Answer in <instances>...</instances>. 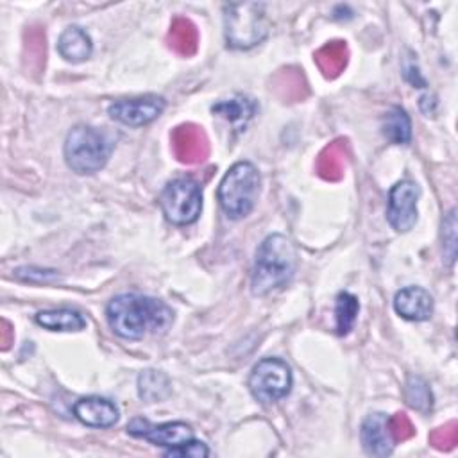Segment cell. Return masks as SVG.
I'll return each mask as SVG.
<instances>
[{"instance_id":"52a82bcc","label":"cell","mask_w":458,"mask_h":458,"mask_svg":"<svg viewBox=\"0 0 458 458\" xmlns=\"http://www.w3.org/2000/svg\"><path fill=\"white\" fill-rule=\"evenodd\" d=\"M292 381L290 365L281 358L268 356L254 365L249 376V390L254 399L270 404L290 394Z\"/></svg>"},{"instance_id":"2e32d148","label":"cell","mask_w":458,"mask_h":458,"mask_svg":"<svg viewBox=\"0 0 458 458\" xmlns=\"http://www.w3.org/2000/svg\"><path fill=\"white\" fill-rule=\"evenodd\" d=\"M211 111L218 116H222L224 120H227L229 123L233 125H245L254 111H256V102L249 97H242V95H236L233 98H227V100H220L216 102Z\"/></svg>"},{"instance_id":"ac0fdd59","label":"cell","mask_w":458,"mask_h":458,"mask_svg":"<svg viewBox=\"0 0 458 458\" xmlns=\"http://www.w3.org/2000/svg\"><path fill=\"white\" fill-rule=\"evenodd\" d=\"M360 311L358 299L349 292H340L336 295V306H335V318H336V335L345 336L352 329L356 317Z\"/></svg>"},{"instance_id":"7a4b0ae2","label":"cell","mask_w":458,"mask_h":458,"mask_svg":"<svg viewBox=\"0 0 458 458\" xmlns=\"http://www.w3.org/2000/svg\"><path fill=\"white\" fill-rule=\"evenodd\" d=\"M297 268V249L293 242L281 234H268L258 247L252 276L250 292L254 295H267L290 283Z\"/></svg>"},{"instance_id":"3957f363","label":"cell","mask_w":458,"mask_h":458,"mask_svg":"<svg viewBox=\"0 0 458 458\" xmlns=\"http://www.w3.org/2000/svg\"><path fill=\"white\" fill-rule=\"evenodd\" d=\"M113 147V140L104 131L79 123L66 134L64 159L75 174H95L106 166Z\"/></svg>"},{"instance_id":"d6986e66","label":"cell","mask_w":458,"mask_h":458,"mask_svg":"<svg viewBox=\"0 0 458 458\" xmlns=\"http://www.w3.org/2000/svg\"><path fill=\"white\" fill-rule=\"evenodd\" d=\"M138 392H140V397L148 403L161 401L170 392L168 377L157 370H145L138 377Z\"/></svg>"},{"instance_id":"30bf717a","label":"cell","mask_w":458,"mask_h":458,"mask_svg":"<svg viewBox=\"0 0 458 458\" xmlns=\"http://www.w3.org/2000/svg\"><path fill=\"white\" fill-rule=\"evenodd\" d=\"M127 433L168 449L182 445L193 438V429L186 422H165L156 426L141 417H136L129 422Z\"/></svg>"},{"instance_id":"277c9868","label":"cell","mask_w":458,"mask_h":458,"mask_svg":"<svg viewBox=\"0 0 458 458\" xmlns=\"http://www.w3.org/2000/svg\"><path fill=\"white\" fill-rule=\"evenodd\" d=\"M259 184V172L252 163H234L218 184L216 195L222 211L233 220L247 216L258 200Z\"/></svg>"},{"instance_id":"9a60e30c","label":"cell","mask_w":458,"mask_h":458,"mask_svg":"<svg viewBox=\"0 0 458 458\" xmlns=\"http://www.w3.org/2000/svg\"><path fill=\"white\" fill-rule=\"evenodd\" d=\"M34 320L38 326L48 331H81L86 327V318L82 313L72 308L38 311Z\"/></svg>"},{"instance_id":"44dd1931","label":"cell","mask_w":458,"mask_h":458,"mask_svg":"<svg viewBox=\"0 0 458 458\" xmlns=\"http://www.w3.org/2000/svg\"><path fill=\"white\" fill-rule=\"evenodd\" d=\"M406 403L417 411H429L433 406V394L420 376H410L404 386Z\"/></svg>"},{"instance_id":"8992f818","label":"cell","mask_w":458,"mask_h":458,"mask_svg":"<svg viewBox=\"0 0 458 458\" xmlns=\"http://www.w3.org/2000/svg\"><path fill=\"white\" fill-rule=\"evenodd\" d=\"M159 206L168 222L175 225L193 224L202 209L200 184L190 177L170 181L159 195Z\"/></svg>"},{"instance_id":"cb8c5ba5","label":"cell","mask_w":458,"mask_h":458,"mask_svg":"<svg viewBox=\"0 0 458 458\" xmlns=\"http://www.w3.org/2000/svg\"><path fill=\"white\" fill-rule=\"evenodd\" d=\"M209 454V449L206 447L204 442H199V440H190L182 445H177V447H172V449H166L165 451V456H191V458H204Z\"/></svg>"},{"instance_id":"603a6c76","label":"cell","mask_w":458,"mask_h":458,"mask_svg":"<svg viewBox=\"0 0 458 458\" xmlns=\"http://www.w3.org/2000/svg\"><path fill=\"white\" fill-rule=\"evenodd\" d=\"M318 63L326 70V73H338V70L345 64V47L340 41L327 45L320 50Z\"/></svg>"},{"instance_id":"e0dca14e","label":"cell","mask_w":458,"mask_h":458,"mask_svg":"<svg viewBox=\"0 0 458 458\" xmlns=\"http://www.w3.org/2000/svg\"><path fill=\"white\" fill-rule=\"evenodd\" d=\"M383 134L388 141L395 145H406L411 140V122L404 109L392 107L383 116Z\"/></svg>"},{"instance_id":"ba28073f","label":"cell","mask_w":458,"mask_h":458,"mask_svg":"<svg viewBox=\"0 0 458 458\" xmlns=\"http://www.w3.org/2000/svg\"><path fill=\"white\" fill-rule=\"evenodd\" d=\"M420 190L413 181H399L392 186L388 193V206H386V218L388 224L397 233L410 231L417 222V200Z\"/></svg>"},{"instance_id":"5b68a950","label":"cell","mask_w":458,"mask_h":458,"mask_svg":"<svg viewBox=\"0 0 458 458\" xmlns=\"http://www.w3.org/2000/svg\"><path fill=\"white\" fill-rule=\"evenodd\" d=\"M268 32L265 4L242 2L224 5V34L231 48L247 50L261 43Z\"/></svg>"},{"instance_id":"4fadbf2b","label":"cell","mask_w":458,"mask_h":458,"mask_svg":"<svg viewBox=\"0 0 458 458\" xmlns=\"http://www.w3.org/2000/svg\"><path fill=\"white\" fill-rule=\"evenodd\" d=\"M394 310L406 320H428L433 313V297L422 286H406L395 293Z\"/></svg>"},{"instance_id":"d4e9b609","label":"cell","mask_w":458,"mask_h":458,"mask_svg":"<svg viewBox=\"0 0 458 458\" xmlns=\"http://www.w3.org/2000/svg\"><path fill=\"white\" fill-rule=\"evenodd\" d=\"M404 79L413 84L415 88H424L426 86V81L422 79V75L419 73V68L415 66V63H410V64H404Z\"/></svg>"},{"instance_id":"9c48e42d","label":"cell","mask_w":458,"mask_h":458,"mask_svg":"<svg viewBox=\"0 0 458 458\" xmlns=\"http://www.w3.org/2000/svg\"><path fill=\"white\" fill-rule=\"evenodd\" d=\"M166 102L159 95H143V97H134V98H122L116 100L109 106L107 113L113 120L131 125V127H140L154 122L165 109Z\"/></svg>"},{"instance_id":"7402d4cb","label":"cell","mask_w":458,"mask_h":458,"mask_svg":"<svg viewBox=\"0 0 458 458\" xmlns=\"http://www.w3.org/2000/svg\"><path fill=\"white\" fill-rule=\"evenodd\" d=\"M442 243L444 258L449 265H453L456 258V209H451L442 220Z\"/></svg>"},{"instance_id":"6da1fadb","label":"cell","mask_w":458,"mask_h":458,"mask_svg":"<svg viewBox=\"0 0 458 458\" xmlns=\"http://www.w3.org/2000/svg\"><path fill=\"white\" fill-rule=\"evenodd\" d=\"M106 318L120 338L140 340L147 333L165 329L174 313L159 299L141 293H118L107 302Z\"/></svg>"},{"instance_id":"8fae6325","label":"cell","mask_w":458,"mask_h":458,"mask_svg":"<svg viewBox=\"0 0 458 458\" xmlns=\"http://www.w3.org/2000/svg\"><path fill=\"white\" fill-rule=\"evenodd\" d=\"M360 438L365 453L372 456H388L394 451V435L390 429V417L385 413H370L361 422Z\"/></svg>"},{"instance_id":"ffe728a7","label":"cell","mask_w":458,"mask_h":458,"mask_svg":"<svg viewBox=\"0 0 458 458\" xmlns=\"http://www.w3.org/2000/svg\"><path fill=\"white\" fill-rule=\"evenodd\" d=\"M204 145L200 132L195 127H179L175 132V147L177 154L182 161H197L202 159V150L200 147Z\"/></svg>"},{"instance_id":"5bb4252c","label":"cell","mask_w":458,"mask_h":458,"mask_svg":"<svg viewBox=\"0 0 458 458\" xmlns=\"http://www.w3.org/2000/svg\"><path fill=\"white\" fill-rule=\"evenodd\" d=\"M91 50H93L91 38L79 25L66 27L61 32L59 39H57V52L68 63H82V61H86L91 55Z\"/></svg>"},{"instance_id":"7c38bea8","label":"cell","mask_w":458,"mask_h":458,"mask_svg":"<svg viewBox=\"0 0 458 458\" xmlns=\"http://www.w3.org/2000/svg\"><path fill=\"white\" fill-rule=\"evenodd\" d=\"M73 415L89 428H111L118 422L120 411L116 404L106 397H81L73 404Z\"/></svg>"}]
</instances>
